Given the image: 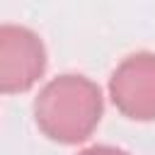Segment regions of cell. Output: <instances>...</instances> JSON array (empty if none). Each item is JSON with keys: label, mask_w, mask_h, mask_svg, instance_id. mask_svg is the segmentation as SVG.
<instances>
[{"label": "cell", "mask_w": 155, "mask_h": 155, "mask_svg": "<svg viewBox=\"0 0 155 155\" xmlns=\"http://www.w3.org/2000/svg\"><path fill=\"white\" fill-rule=\"evenodd\" d=\"M102 90L85 75H58L44 85L34 102L41 133L56 143L75 145L92 136L102 119Z\"/></svg>", "instance_id": "obj_1"}, {"label": "cell", "mask_w": 155, "mask_h": 155, "mask_svg": "<svg viewBox=\"0 0 155 155\" xmlns=\"http://www.w3.org/2000/svg\"><path fill=\"white\" fill-rule=\"evenodd\" d=\"M46 70L41 39L19 24L0 27V90L5 94L27 92Z\"/></svg>", "instance_id": "obj_2"}, {"label": "cell", "mask_w": 155, "mask_h": 155, "mask_svg": "<svg viewBox=\"0 0 155 155\" xmlns=\"http://www.w3.org/2000/svg\"><path fill=\"white\" fill-rule=\"evenodd\" d=\"M109 97L126 119L155 121V53L124 58L109 78Z\"/></svg>", "instance_id": "obj_3"}, {"label": "cell", "mask_w": 155, "mask_h": 155, "mask_svg": "<svg viewBox=\"0 0 155 155\" xmlns=\"http://www.w3.org/2000/svg\"><path fill=\"white\" fill-rule=\"evenodd\" d=\"M78 155H128V153L121 148H114V145H92V148L80 150Z\"/></svg>", "instance_id": "obj_4"}]
</instances>
